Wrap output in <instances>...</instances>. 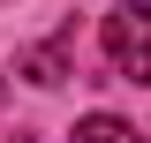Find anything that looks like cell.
Listing matches in <instances>:
<instances>
[{"label":"cell","instance_id":"obj_1","mask_svg":"<svg viewBox=\"0 0 151 143\" xmlns=\"http://www.w3.org/2000/svg\"><path fill=\"white\" fill-rule=\"evenodd\" d=\"M106 60L129 83H151V0H129L106 15Z\"/></svg>","mask_w":151,"mask_h":143},{"label":"cell","instance_id":"obj_2","mask_svg":"<svg viewBox=\"0 0 151 143\" xmlns=\"http://www.w3.org/2000/svg\"><path fill=\"white\" fill-rule=\"evenodd\" d=\"M15 75H30V83H45V90H53L60 75H68V45H60V38H53V45H30V53L15 60Z\"/></svg>","mask_w":151,"mask_h":143},{"label":"cell","instance_id":"obj_3","mask_svg":"<svg viewBox=\"0 0 151 143\" xmlns=\"http://www.w3.org/2000/svg\"><path fill=\"white\" fill-rule=\"evenodd\" d=\"M76 143H136V128L121 121V113H91V121L76 128Z\"/></svg>","mask_w":151,"mask_h":143},{"label":"cell","instance_id":"obj_4","mask_svg":"<svg viewBox=\"0 0 151 143\" xmlns=\"http://www.w3.org/2000/svg\"><path fill=\"white\" fill-rule=\"evenodd\" d=\"M0 98H8V75H0Z\"/></svg>","mask_w":151,"mask_h":143}]
</instances>
